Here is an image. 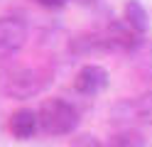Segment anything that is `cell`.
<instances>
[{
	"mask_svg": "<svg viewBox=\"0 0 152 147\" xmlns=\"http://www.w3.org/2000/svg\"><path fill=\"white\" fill-rule=\"evenodd\" d=\"M69 147H106L96 135H91V132H83V135H76L74 140H71V145Z\"/></svg>",
	"mask_w": 152,
	"mask_h": 147,
	"instance_id": "10",
	"label": "cell"
},
{
	"mask_svg": "<svg viewBox=\"0 0 152 147\" xmlns=\"http://www.w3.org/2000/svg\"><path fill=\"white\" fill-rule=\"evenodd\" d=\"M128 110L135 115L140 123L152 125V91L142 93L140 98H135V101H128Z\"/></svg>",
	"mask_w": 152,
	"mask_h": 147,
	"instance_id": "8",
	"label": "cell"
},
{
	"mask_svg": "<svg viewBox=\"0 0 152 147\" xmlns=\"http://www.w3.org/2000/svg\"><path fill=\"white\" fill-rule=\"evenodd\" d=\"M106 147H145V135L137 132V130L125 127V130H120V132L113 135Z\"/></svg>",
	"mask_w": 152,
	"mask_h": 147,
	"instance_id": "9",
	"label": "cell"
},
{
	"mask_svg": "<svg viewBox=\"0 0 152 147\" xmlns=\"http://www.w3.org/2000/svg\"><path fill=\"white\" fill-rule=\"evenodd\" d=\"M37 115H39V130L52 137L71 135L81 123L79 108L69 101H64V98H47V101H42V105L37 108Z\"/></svg>",
	"mask_w": 152,
	"mask_h": 147,
	"instance_id": "2",
	"label": "cell"
},
{
	"mask_svg": "<svg viewBox=\"0 0 152 147\" xmlns=\"http://www.w3.org/2000/svg\"><path fill=\"white\" fill-rule=\"evenodd\" d=\"M7 127H10L12 137H17V140H32L37 130H39V115L32 108H17L10 115Z\"/></svg>",
	"mask_w": 152,
	"mask_h": 147,
	"instance_id": "6",
	"label": "cell"
},
{
	"mask_svg": "<svg viewBox=\"0 0 152 147\" xmlns=\"http://www.w3.org/2000/svg\"><path fill=\"white\" fill-rule=\"evenodd\" d=\"M30 29L22 17L15 15H3L0 17V61H10L17 56L27 44Z\"/></svg>",
	"mask_w": 152,
	"mask_h": 147,
	"instance_id": "3",
	"label": "cell"
},
{
	"mask_svg": "<svg viewBox=\"0 0 152 147\" xmlns=\"http://www.w3.org/2000/svg\"><path fill=\"white\" fill-rule=\"evenodd\" d=\"M108 83H110V74L101 64H83L74 76V91L88 98L103 93L108 88Z\"/></svg>",
	"mask_w": 152,
	"mask_h": 147,
	"instance_id": "5",
	"label": "cell"
},
{
	"mask_svg": "<svg viewBox=\"0 0 152 147\" xmlns=\"http://www.w3.org/2000/svg\"><path fill=\"white\" fill-rule=\"evenodd\" d=\"M123 20L135 29V32H140L142 37H145V32L150 29V12L147 7L140 3V0H128L125 5H123Z\"/></svg>",
	"mask_w": 152,
	"mask_h": 147,
	"instance_id": "7",
	"label": "cell"
},
{
	"mask_svg": "<svg viewBox=\"0 0 152 147\" xmlns=\"http://www.w3.org/2000/svg\"><path fill=\"white\" fill-rule=\"evenodd\" d=\"M49 83H52V71L42 66L12 64L0 69V91L15 101H27V98L39 96Z\"/></svg>",
	"mask_w": 152,
	"mask_h": 147,
	"instance_id": "1",
	"label": "cell"
},
{
	"mask_svg": "<svg viewBox=\"0 0 152 147\" xmlns=\"http://www.w3.org/2000/svg\"><path fill=\"white\" fill-rule=\"evenodd\" d=\"M32 3H37L39 7H47V10H61L71 3V0H32Z\"/></svg>",
	"mask_w": 152,
	"mask_h": 147,
	"instance_id": "11",
	"label": "cell"
},
{
	"mask_svg": "<svg viewBox=\"0 0 152 147\" xmlns=\"http://www.w3.org/2000/svg\"><path fill=\"white\" fill-rule=\"evenodd\" d=\"M103 39H106V47H108V52H135V49L142 44V34L135 32L125 20H113V22L106 25V29H103Z\"/></svg>",
	"mask_w": 152,
	"mask_h": 147,
	"instance_id": "4",
	"label": "cell"
}]
</instances>
